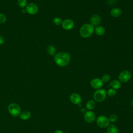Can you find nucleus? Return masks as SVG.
Returning <instances> with one entry per match:
<instances>
[{"mask_svg":"<svg viewBox=\"0 0 133 133\" xmlns=\"http://www.w3.org/2000/svg\"><path fill=\"white\" fill-rule=\"evenodd\" d=\"M81 112H82V113H85L86 112V110H85V109H84V108H81Z\"/></svg>","mask_w":133,"mask_h":133,"instance_id":"28","label":"nucleus"},{"mask_svg":"<svg viewBox=\"0 0 133 133\" xmlns=\"http://www.w3.org/2000/svg\"><path fill=\"white\" fill-rule=\"evenodd\" d=\"M131 77V74L129 71L124 70L119 73L118 75V79L120 82L122 83H126L130 80Z\"/></svg>","mask_w":133,"mask_h":133,"instance_id":"6","label":"nucleus"},{"mask_svg":"<svg viewBox=\"0 0 133 133\" xmlns=\"http://www.w3.org/2000/svg\"><path fill=\"white\" fill-rule=\"evenodd\" d=\"M90 86L94 89H100L103 85V83L102 80L99 78H95L92 79L90 82Z\"/></svg>","mask_w":133,"mask_h":133,"instance_id":"10","label":"nucleus"},{"mask_svg":"<svg viewBox=\"0 0 133 133\" xmlns=\"http://www.w3.org/2000/svg\"><path fill=\"white\" fill-rule=\"evenodd\" d=\"M4 42H5L4 38L2 35H0V45L3 44Z\"/></svg>","mask_w":133,"mask_h":133,"instance_id":"26","label":"nucleus"},{"mask_svg":"<svg viewBox=\"0 0 133 133\" xmlns=\"http://www.w3.org/2000/svg\"><path fill=\"white\" fill-rule=\"evenodd\" d=\"M108 133H118L117 127L114 125H110L108 126L107 128Z\"/></svg>","mask_w":133,"mask_h":133,"instance_id":"17","label":"nucleus"},{"mask_svg":"<svg viewBox=\"0 0 133 133\" xmlns=\"http://www.w3.org/2000/svg\"><path fill=\"white\" fill-rule=\"evenodd\" d=\"M95 28L90 23H85L79 29V34L83 38H88L94 33Z\"/></svg>","mask_w":133,"mask_h":133,"instance_id":"2","label":"nucleus"},{"mask_svg":"<svg viewBox=\"0 0 133 133\" xmlns=\"http://www.w3.org/2000/svg\"><path fill=\"white\" fill-rule=\"evenodd\" d=\"M54 133H64V132L62 130H56L54 132Z\"/></svg>","mask_w":133,"mask_h":133,"instance_id":"27","label":"nucleus"},{"mask_svg":"<svg viewBox=\"0 0 133 133\" xmlns=\"http://www.w3.org/2000/svg\"><path fill=\"white\" fill-rule=\"evenodd\" d=\"M90 24L94 26H98L101 22V18L100 16L97 14L92 15L90 18Z\"/></svg>","mask_w":133,"mask_h":133,"instance_id":"12","label":"nucleus"},{"mask_svg":"<svg viewBox=\"0 0 133 133\" xmlns=\"http://www.w3.org/2000/svg\"><path fill=\"white\" fill-rule=\"evenodd\" d=\"M70 101L73 104H80L82 100L81 96L77 93L72 94L70 96Z\"/></svg>","mask_w":133,"mask_h":133,"instance_id":"11","label":"nucleus"},{"mask_svg":"<svg viewBox=\"0 0 133 133\" xmlns=\"http://www.w3.org/2000/svg\"><path fill=\"white\" fill-rule=\"evenodd\" d=\"M107 94L110 97H114L116 95V91L113 88H110L107 91Z\"/></svg>","mask_w":133,"mask_h":133,"instance_id":"22","label":"nucleus"},{"mask_svg":"<svg viewBox=\"0 0 133 133\" xmlns=\"http://www.w3.org/2000/svg\"><path fill=\"white\" fill-rule=\"evenodd\" d=\"M106 96L107 92L104 89H98L94 92V99L96 102H100L105 99Z\"/></svg>","mask_w":133,"mask_h":133,"instance_id":"4","label":"nucleus"},{"mask_svg":"<svg viewBox=\"0 0 133 133\" xmlns=\"http://www.w3.org/2000/svg\"><path fill=\"white\" fill-rule=\"evenodd\" d=\"M8 110L9 113L14 117L19 116L21 113V108L20 106L15 103L9 104L8 107Z\"/></svg>","mask_w":133,"mask_h":133,"instance_id":"3","label":"nucleus"},{"mask_svg":"<svg viewBox=\"0 0 133 133\" xmlns=\"http://www.w3.org/2000/svg\"><path fill=\"white\" fill-rule=\"evenodd\" d=\"M31 116V113L28 111H23L21 112L19 115L20 118L22 120H27L30 118Z\"/></svg>","mask_w":133,"mask_h":133,"instance_id":"16","label":"nucleus"},{"mask_svg":"<svg viewBox=\"0 0 133 133\" xmlns=\"http://www.w3.org/2000/svg\"><path fill=\"white\" fill-rule=\"evenodd\" d=\"M6 17L5 15L3 14L0 13V23L2 24L6 22Z\"/></svg>","mask_w":133,"mask_h":133,"instance_id":"25","label":"nucleus"},{"mask_svg":"<svg viewBox=\"0 0 133 133\" xmlns=\"http://www.w3.org/2000/svg\"><path fill=\"white\" fill-rule=\"evenodd\" d=\"M94 32L97 35L102 36L105 34V30L103 26H100V25H98L95 28Z\"/></svg>","mask_w":133,"mask_h":133,"instance_id":"14","label":"nucleus"},{"mask_svg":"<svg viewBox=\"0 0 133 133\" xmlns=\"http://www.w3.org/2000/svg\"><path fill=\"white\" fill-rule=\"evenodd\" d=\"M25 10L28 14L30 15H35L38 12V7L36 4L31 3L27 5Z\"/></svg>","mask_w":133,"mask_h":133,"instance_id":"7","label":"nucleus"},{"mask_svg":"<svg viewBox=\"0 0 133 133\" xmlns=\"http://www.w3.org/2000/svg\"><path fill=\"white\" fill-rule=\"evenodd\" d=\"M62 19L60 17H56L53 20V23L56 25H60L62 24Z\"/></svg>","mask_w":133,"mask_h":133,"instance_id":"20","label":"nucleus"},{"mask_svg":"<svg viewBox=\"0 0 133 133\" xmlns=\"http://www.w3.org/2000/svg\"><path fill=\"white\" fill-rule=\"evenodd\" d=\"M101 79L102 80L103 83V82H104V83L108 82L110 79V76L108 74H105L102 76Z\"/></svg>","mask_w":133,"mask_h":133,"instance_id":"23","label":"nucleus"},{"mask_svg":"<svg viewBox=\"0 0 133 133\" xmlns=\"http://www.w3.org/2000/svg\"><path fill=\"white\" fill-rule=\"evenodd\" d=\"M131 105H133V100H132L131 101Z\"/></svg>","mask_w":133,"mask_h":133,"instance_id":"30","label":"nucleus"},{"mask_svg":"<svg viewBox=\"0 0 133 133\" xmlns=\"http://www.w3.org/2000/svg\"><path fill=\"white\" fill-rule=\"evenodd\" d=\"M97 124L101 128H104L108 127L110 124L109 118L104 115H100L97 118Z\"/></svg>","mask_w":133,"mask_h":133,"instance_id":"5","label":"nucleus"},{"mask_svg":"<svg viewBox=\"0 0 133 133\" xmlns=\"http://www.w3.org/2000/svg\"><path fill=\"white\" fill-rule=\"evenodd\" d=\"M96 105L95 102L92 100H90L87 101L86 104V107L88 110H92L94 109Z\"/></svg>","mask_w":133,"mask_h":133,"instance_id":"18","label":"nucleus"},{"mask_svg":"<svg viewBox=\"0 0 133 133\" xmlns=\"http://www.w3.org/2000/svg\"><path fill=\"white\" fill-rule=\"evenodd\" d=\"M95 114L91 111H88L86 112L84 115V118L85 121L88 123H91L94 122L95 119Z\"/></svg>","mask_w":133,"mask_h":133,"instance_id":"9","label":"nucleus"},{"mask_svg":"<svg viewBox=\"0 0 133 133\" xmlns=\"http://www.w3.org/2000/svg\"><path fill=\"white\" fill-rule=\"evenodd\" d=\"M47 51L49 55L54 56L56 52V48L54 46L49 45L47 48Z\"/></svg>","mask_w":133,"mask_h":133,"instance_id":"19","label":"nucleus"},{"mask_svg":"<svg viewBox=\"0 0 133 133\" xmlns=\"http://www.w3.org/2000/svg\"><path fill=\"white\" fill-rule=\"evenodd\" d=\"M61 25L65 30H71L74 28V22L71 19H66L62 21Z\"/></svg>","mask_w":133,"mask_h":133,"instance_id":"8","label":"nucleus"},{"mask_svg":"<svg viewBox=\"0 0 133 133\" xmlns=\"http://www.w3.org/2000/svg\"><path fill=\"white\" fill-rule=\"evenodd\" d=\"M71 60V56L67 52H60L54 56V61L57 65L64 67L69 64Z\"/></svg>","mask_w":133,"mask_h":133,"instance_id":"1","label":"nucleus"},{"mask_svg":"<svg viewBox=\"0 0 133 133\" xmlns=\"http://www.w3.org/2000/svg\"><path fill=\"white\" fill-rule=\"evenodd\" d=\"M25 12H26V10L25 9H22V13H23V14H24V13H25Z\"/></svg>","mask_w":133,"mask_h":133,"instance_id":"29","label":"nucleus"},{"mask_svg":"<svg viewBox=\"0 0 133 133\" xmlns=\"http://www.w3.org/2000/svg\"><path fill=\"white\" fill-rule=\"evenodd\" d=\"M111 87L114 89H118L121 87V84L119 81L116 79L112 81L110 84Z\"/></svg>","mask_w":133,"mask_h":133,"instance_id":"15","label":"nucleus"},{"mask_svg":"<svg viewBox=\"0 0 133 133\" xmlns=\"http://www.w3.org/2000/svg\"><path fill=\"white\" fill-rule=\"evenodd\" d=\"M27 1L26 0H18V4L21 8H24L26 6Z\"/></svg>","mask_w":133,"mask_h":133,"instance_id":"21","label":"nucleus"},{"mask_svg":"<svg viewBox=\"0 0 133 133\" xmlns=\"http://www.w3.org/2000/svg\"><path fill=\"white\" fill-rule=\"evenodd\" d=\"M122 14V11L119 8H112L110 11L111 15L114 18H117L121 16Z\"/></svg>","mask_w":133,"mask_h":133,"instance_id":"13","label":"nucleus"},{"mask_svg":"<svg viewBox=\"0 0 133 133\" xmlns=\"http://www.w3.org/2000/svg\"><path fill=\"white\" fill-rule=\"evenodd\" d=\"M117 119V116L116 114H111L109 118V119L110 121V122H115Z\"/></svg>","mask_w":133,"mask_h":133,"instance_id":"24","label":"nucleus"}]
</instances>
